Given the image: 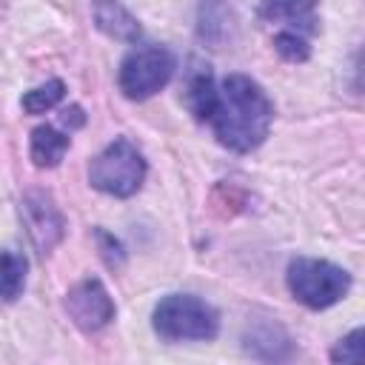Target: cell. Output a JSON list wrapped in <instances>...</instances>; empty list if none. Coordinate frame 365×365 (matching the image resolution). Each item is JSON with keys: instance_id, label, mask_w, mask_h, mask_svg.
Masks as SVG:
<instances>
[{"instance_id": "cell-16", "label": "cell", "mask_w": 365, "mask_h": 365, "mask_svg": "<svg viewBox=\"0 0 365 365\" xmlns=\"http://www.w3.org/2000/svg\"><path fill=\"white\" fill-rule=\"evenodd\" d=\"M274 51L285 63H305L311 57V40L297 31H277L274 34Z\"/></svg>"}, {"instance_id": "cell-3", "label": "cell", "mask_w": 365, "mask_h": 365, "mask_svg": "<svg viewBox=\"0 0 365 365\" xmlns=\"http://www.w3.org/2000/svg\"><path fill=\"white\" fill-rule=\"evenodd\" d=\"M285 285L299 305L311 311H325L339 299H345V294L351 291V274L328 259L297 257L288 262Z\"/></svg>"}, {"instance_id": "cell-5", "label": "cell", "mask_w": 365, "mask_h": 365, "mask_svg": "<svg viewBox=\"0 0 365 365\" xmlns=\"http://www.w3.org/2000/svg\"><path fill=\"white\" fill-rule=\"evenodd\" d=\"M174 68H177V57L171 54V48L157 43L137 46L123 57L117 71V86L123 97L140 103L154 97L160 88H165L168 80L174 77Z\"/></svg>"}, {"instance_id": "cell-18", "label": "cell", "mask_w": 365, "mask_h": 365, "mask_svg": "<svg viewBox=\"0 0 365 365\" xmlns=\"http://www.w3.org/2000/svg\"><path fill=\"white\" fill-rule=\"evenodd\" d=\"M83 120H86V117H83V108H80V106H71V108L63 111V123H66V125H68V123H71V125H83Z\"/></svg>"}, {"instance_id": "cell-8", "label": "cell", "mask_w": 365, "mask_h": 365, "mask_svg": "<svg viewBox=\"0 0 365 365\" xmlns=\"http://www.w3.org/2000/svg\"><path fill=\"white\" fill-rule=\"evenodd\" d=\"M317 6L319 0H262L257 14L262 23H277L279 31H297L311 37L319 31Z\"/></svg>"}, {"instance_id": "cell-4", "label": "cell", "mask_w": 365, "mask_h": 365, "mask_svg": "<svg viewBox=\"0 0 365 365\" xmlns=\"http://www.w3.org/2000/svg\"><path fill=\"white\" fill-rule=\"evenodd\" d=\"M145 160L140 148L128 137L111 140L100 154L91 157L88 163V182L91 188L108 194V197H131L143 188L145 182Z\"/></svg>"}, {"instance_id": "cell-13", "label": "cell", "mask_w": 365, "mask_h": 365, "mask_svg": "<svg viewBox=\"0 0 365 365\" xmlns=\"http://www.w3.org/2000/svg\"><path fill=\"white\" fill-rule=\"evenodd\" d=\"M26 257L0 248V302H14L26 288Z\"/></svg>"}, {"instance_id": "cell-14", "label": "cell", "mask_w": 365, "mask_h": 365, "mask_svg": "<svg viewBox=\"0 0 365 365\" xmlns=\"http://www.w3.org/2000/svg\"><path fill=\"white\" fill-rule=\"evenodd\" d=\"M63 97H66V83H63L60 77H54V80H46L43 86L26 91V94L20 97V108H23L26 114H46V111H51L54 106H60Z\"/></svg>"}, {"instance_id": "cell-6", "label": "cell", "mask_w": 365, "mask_h": 365, "mask_svg": "<svg viewBox=\"0 0 365 365\" xmlns=\"http://www.w3.org/2000/svg\"><path fill=\"white\" fill-rule=\"evenodd\" d=\"M66 311L71 317V322L86 331V334H97L103 331L114 314H117V305L108 294V288L97 279V277H86L80 279L68 294H66Z\"/></svg>"}, {"instance_id": "cell-2", "label": "cell", "mask_w": 365, "mask_h": 365, "mask_svg": "<svg viewBox=\"0 0 365 365\" xmlns=\"http://www.w3.org/2000/svg\"><path fill=\"white\" fill-rule=\"evenodd\" d=\"M151 328L165 342H208L220 334V314L194 294H168L154 305Z\"/></svg>"}, {"instance_id": "cell-9", "label": "cell", "mask_w": 365, "mask_h": 365, "mask_svg": "<svg viewBox=\"0 0 365 365\" xmlns=\"http://www.w3.org/2000/svg\"><path fill=\"white\" fill-rule=\"evenodd\" d=\"M245 354H251L254 359H265V362H277V359H288L294 345L291 336L285 334V328L274 319H257L245 328L242 336Z\"/></svg>"}, {"instance_id": "cell-17", "label": "cell", "mask_w": 365, "mask_h": 365, "mask_svg": "<svg viewBox=\"0 0 365 365\" xmlns=\"http://www.w3.org/2000/svg\"><path fill=\"white\" fill-rule=\"evenodd\" d=\"M365 331L362 328H354L348 336H342L336 345H334V351H331V359L334 362H362V356H365Z\"/></svg>"}, {"instance_id": "cell-11", "label": "cell", "mask_w": 365, "mask_h": 365, "mask_svg": "<svg viewBox=\"0 0 365 365\" xmlns=\"http://www.w3.org/2000/svg\"><path fill=\"white\" fill-rule=\"evenodd\" d=\"M68 145H71V137L63 134L60 128H54V125H37L31 131V140H29V157H31V163L37 168H54L66 157Z\"/></svg>"}, {"instance_id": "cell-1", "label": "cell", "mask_w": 365, "mask_h": 365, "mask_svg": "<svg viewBox=\"0 0 365 365\" xmlns=\"http://www.w3.org/2000/svg\"><path fill=\"white\" fill-rule=\"evenodd\" d=\"M220 145L248 154L259 148L274 123V103L248 74H228L217 83V103L208 117Z\"/></svg>"}, {"instance_id": "cell-15", "label": "cell", "mask_w": 365, "mask_h": 365, "mask_svg": "<svg viewBox=\"0 0 365 365\" xmlns=\"http://www.w3.org/2000/svg\"><path fill=\"white\" fill-rule=\"evenodd\" d=\"M228 9L222 0H202L200 6V37L208 40V43H222L225 34H228Z\"/></svg>"}, {"instance_id": "cell-12", "label": "cell", "mask_w": 365, "mask_h": 365, "mask_svg": "<svg viewBox=\"0 0 365 365\" xmlns=\"http://www.w3.org/2000/svg\"><path fill=\"white\" fill-rule=\"evenodd\" d=\"M214 103H217V80H214V74H211L208 66H205V68H200V71H194V74L188 77V86H185V106H188V111H191L200 123H208Z\"/></svg>"}, {"instance_id": "cell-10", "label": "cell", "mask_w": 365, "mask_h": 365, "mask_svg": "<svg viewBox=\"0 0 365 365\" xmlns=\"http://www.w3.org/2000/svg\"><path fill=\"white\" fill-rule=\"evenodd\" d=\"M91 14H94V26L117 43H137L143 34L140 20L120 0H94Z\"/></svg>"}, {"instance_id": "cell-7", "label": "cell", "mask_w": 365, "mask_h": 365, "mask_svg": "<svg viewBox=\"0 0 365 365\" xmlns=\"http://www.w3.org/2000/svg\"><path fill=\"white\" fill-rule=\"evenodd\" d=\"M20 214L26 222V231L40 254H48L66 234V220L54 200L43 191H29L20 202Z\"/></svg>"}]
</instances>
